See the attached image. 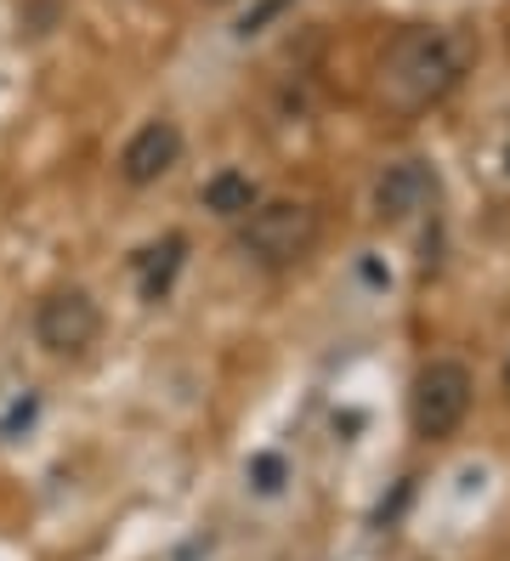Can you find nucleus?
Returning <instances> with one entry per match:
<instances>
[{
  "instance_id": "nucleus-11",
  "label": "nucleus",
  "mask_w": 510,
  "mask_h": 561,
  "mask_svg": "<svg viewBox=\"0 0 510 561\" xmlns=\"http://www.w3.org/2000/svg\"><path fill=\"white\" fill-rule=\"evenodd\" d=\"M505 386H510V363H505Z\"/></svg>"
},
{
  "instance_id": "nucleus-12",
  "label": "nucleus",
  "mask_w": 510,
  "mask_h": 561,
  "mask_svg": "<svg viewBox=\"0 0 510 561\" xmlns=\"http://www.w3.org/2000/svg\"><path fill=\"white\" fill-rule=\"evenodd\" d=\"M505 164H510V153H505Z\"/></svg>"
},
{
  "instance_id": "nucleus-7",
  "label": "nucleus",
  "mask_w": 510,
  "mask_h": 561,
  "mask_svg": "<svg viewBox=\"0 0 510 561\" xmlns=\"http://www.w3.org/2000/svg\"><path fill=\"white\" fill-rule=\"evenodd\" d=\"M204 205H211L216 216H250L256 210V182L245 171H222V176H211V187H204Z\"/></svg>"
},
{
  "instance_id": "nucleus-10",
  "label": "nucleus",
  "mask_w": 510,
  "mask_h": 561,
  "mask_svg": "<svg viewBox=\"0 0 510 561\" xmlns=\"http://www.w3.org/2000/svg\"><path fill=\"white\" fill-rule=\"evenodd\" d=\"M284 7H290V0H267V7H256L245 23H238V35H261V23H267V18H279Z\"/></svg>"
},
{
  "instance_id": "nucleus-8",
  "label": "nucleus",
  "mask_w": 510,
  "mask_h": 561,
  "mask_svg": "<svg viewBox=\"0 0 510 561\" xmlns=\"http://www.w3.org/2000/svg\"><path fill=\"white\" fill-rule=\"evenodd\" d=\"M182 239H165V244H154V250H143V261H136V267H143V295L148 301H159V295L170 289V278H177V267H182Z\"/></svg>"
},
{
  "instance_id": "nucleus-3",
  "label": "nucleus",
  "mask_w": 510,
  "mask_h": 561,
  "mask_svg": "<svg viewBox=\"0 0 510 561\" xmlns=\"http://www.w3.org/2000/svg\"><path fill=\"white\" fill-rule=\"evenodd\" d=\"M313 244H318V210L301 205V199L256 205L250 221H245V250L261 255L267 267H290V261H301Z\"/></svg>"
},
{
  "instance_id": "nucleus-9",
  "label": "nucleus",
  "mask_w": 510,
  "mask_h": 561,
  "mask_svg": "<svg viewBox=\"0 0 510 561\" xmlns=\"http://www.w3.org/2000/svg\"><path fill=\"white\" fill-rule=\"evenodd\" d=\"M250 477H256V488H261V493H279V488H284V459L261 454L256 466H250Z\"/></svg>"
},
{
  "instance_id": "nucleus-4",
  "label": "nucleus",
  "mask_w": 510,
  "mask_h": 561,
  "mask_svg": "<svg viewBox=\"0 0 510 561\" xmlns=\"http://www.w3.org/2000/svg\"><path fill=\"white\" fill-rule=\"evenodd\" d=\"M97 329H102V312L86 289H57L41 301V312H34V335H41L46 352L57 357H75L97 341Z\"/></svg>"
},
{
  "instance_id": "nucleus-1",
  "label": "nucleus",
  "mask_w": 510,
  "mask_h": 561,
  "mask_svg": "<svg viewBox=\"0 0 510 561\" xmlns=\"http://www.w3.org/2000/svg\"><path fill=\"white\" fill-rule=\"evenodd\" d=\"M460 75H465V46L449 28H403L381 62V96L403 114H420L437 96H449Z\"/></svg>"
},
{
  "instance_id": "nucleus-6",
  "label": "nucleus",
  "mask_w": 510,
  "mask_h": 561,
  "mask_svg": "<svg viewBox=\"0 0 510 561\" xmlns=\"http://www.w3.org/2000/svg\"><path fill=\"white\" fill-rule=\"evenodd\" d=\"M431 193H437V182H431V171L420 159L386 164V176L374 182V216H381V221H408L415 210H426Z\"/></svg>"
},
{
  "instance_id": "nucleus-2",
  "label": "nucleus",
  "mask_w": 510,
  "mask_h": 561,
  "mask_svg": "<svg viewBox=\"0 0 510 561\" xmlns=\"http://www.w3.org/2000/svg\"><path fill=\"white\" fill-rule=\"evenodd\" d=\"M471 414V369L465 363H426L415 375V391H408V425H415V437L437 443L449 437L454 425Z\"/></svg>"
},
{
  "instance_id": "nucleus-5",
  "label": "nucleus",
  "mask_w": 510,
  "mask_h": 561,
  "mask_svg": "<svg viewBox=\"0 0 510 561\" xmlns=\"http://www.w3.org/2000/svg\"><path fill=\"white\" fill-rule=\"evenodd\" d=\"M177 159H182V130L170 125V119H148V125L125 142V153H120V176H125L131 187H148V182H159Z\"/></svg>"
}]
</instances>
